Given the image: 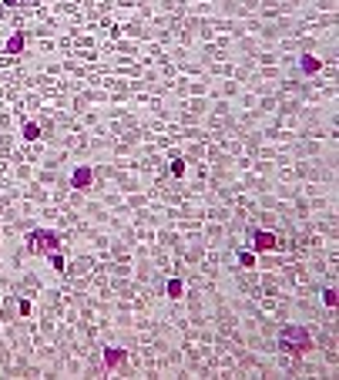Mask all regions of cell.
<instances>
[{
	"mask_svg": "<svg viewBox=\"0 0 339 380\" xmlns=\"http://www.w3.org/2000/svg\"><path fill=\"white\" fill-rule=\"evenodd\" d=\"M40 138V125L37 121H27V125H24V141H37Z\"/></svg>",
	"mask_w": 339,
	"mask_h": 380,
	"instance_id": "8",
	"label": "cell"
},
{
	"mask_svg": "<svg viewBox=\"0 0 339 380\" xmlns=\"http://www.w3.org/2000/svg\"><path fill=\"white\" fill-rule=\"evenodd\" d=\"M91 182H94V169L91 165H77L74 175H71V185L84 192V189H91Z\"/></svg>",
	"mask_w": 339,
	"mask_h": 380,
	"instance_id": "4",
	"label": "cell"
},
{
	"mask_svg": "<svg viewBox=\"0 0 339 380\" xmlns=\"http://www.w3.org/2000/svg\"><path fill=\"white\" fill-rule=\"evenodd\" d=\"M51 266H54L57 273H64V256H61V252H51Z\"/></svg>",
	"mask_w": 339,
	"mask_h": 380,
	"instance_id": "13",
	"label": "cell"
},
{
	"mask_svg": "<svg viewBox=\"0 0 339 380\" xmlns=\"http://www.w3.org/2000/svg\"><path fill=\"white\" fill-rule=\"evenodd\" d=\"M322 303H326V306H336L339 303V293H336V289H326V293H322Z\"/></svg>",
	"mask_w": 339,
	"mask_h": 380,
	"instance_id": "11",
	"label": "cell"
},
{
	"mask_svg": "<svg viewBox=\"0 0 339 380\" xmlns=\"http://www.w3.org/2000/svg\"><path fill=\"white\" fill-rule=\"evenodd\" d=\"M279 350L282 353H292V357H302L312 350V333L299 323H289L279 330Z\"/></svg>",
	"mask_w": 339,
	"mask_h": 380,
	"instance_id": "1",
	"label": "cell"
},
{
	"mask_svg": "<svg viewBox=\"0 0 339 380\" xmlns=\"http://www.w3.org/2000/svg\"><path fill=\"white\" fill-rule=\"evenodd\" d=\"M124 360H128V350H121V346H108L104 350V367L108 370H114L118 363H124Z\"/></svg>",
	"mask_w": 339,
	"mask_h": 380,
	"instance_id": "5",
	"label": "cell"
},
{
	"mask_svg": "<svg viewBox=\"0 0 339 380\" xmlns=\"http://www.w3.org/2000/svg\"><path fill=\"white\" fill-rule=\"evenodd\" d=\"M239 263H242L245 269H252L255 266V252H239Z\"/></svg>",
	"mask_w": 339,
	"mask_h": 380,
	"instance_id": "10",
	"label": "cell"
},
{
	"mask_svg": "<svg viewBox=\"0 0 339 380\" xmlns=\"http://www.w3.org/2000/svg\"><path fill=\"white\" fill-rule=\"evenodd\" d=\"M3 51H7V54H20V51H24V34H14V37L7 40V47H3Z\"/></svg>",
	"mask_w": 339,
	"mask_h": 380,
	"instance_id": "7",
	"label": "cell"
},
{
	"mask_svg": "<svg viewBox=\"0 0 339 380\" xmlns=\"http://www.w3.org/2000/svg\"><path fill=\"white\" fill-rule=\"evenodd\" d=\"M165 293H168L171 300H182V293H185V286H182V279H168V286H165Z\"/></svg>",
	"mask_w": 339,
	"mask_h": 380,
	"instance_id": "9",
	"label": "cell"
},
{
	"mask_svg": "<svg viewBox=\"0 0 339 380\" xmlns=\"http://www.w3.org/2000/svg\"><path fill=\"white\" fill-rule=\"evenodd\" d=\"M171 175H178V178L185 175V162L182 158H171Z\"/></svg>",
	"mask_w": 339,
	"mask_h": 380,
	"instance_id": "12",
	"label": "cell"
},
{
	"mask_svg": "<svg viewBox=\"0 0 339 380\" xmlns=\"http://www.w3.org/2000/svg\"><path fill=\"white\" fill-rule=\"evenodd\" d=\"M252 246H255V252H276V249H279V236L255 229V232H252Z\"/></svg>",
	"mask_w": 339,
	"mask_h": 380,
	"instance_id": "3",
	"label": "cell"
},
{
	"mask_svg": "<svg viewBox=\"0 0 339 380\" xmlns=\"http://www.w3.org/2000/svg\"><path fill=\"white\" fill-rule=\"evenodd\" d=\"M27 249L31 252H57L61 249V236L54 229H34V232H27Z\"/></svg>",
	"mask_w": 339,
	"mask_h": 380,
	"instance_id": "2",
	"label": "cell"
},
{
	"mask_svg": "<svg viewBox=\"0 0 339 380\" xmlns=\"http://www.w3.org/2000/svg\"><path fill=\"white\" fill-rule=\"evenodd\" d=\"M299 68L306 71V74H316V71L322 68V61H319V57H312V54H306V57L299 61Z\"/></svg>",
	"mask_w": 339,
	"mask_h": 380,
	"instance_id": "6",
	"label": "cell"
},
{
	"mask_svg": "<svg viewBox=\"0 0 339 380\" xmlns=\"http://www.w3.org/2000/svg\"><path fill=\"white\" fill-rule=\"evenodd\" d=\"M3 3H7V7H17V3H20V0H3Z\"/></svg>",
	"mask_w": 339,
	"mask_h": 380,
	"instance_id": "14",
	"label": "cell"
}]
</instances>
